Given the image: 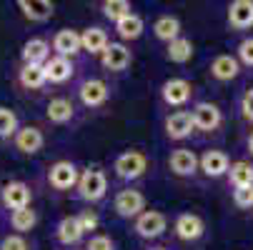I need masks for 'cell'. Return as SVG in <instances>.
Returning a JSON list of instances; mask_svg holds the SVG:
<instances>
[{
  "mask_svg": "<svg viewBox=\"0 0 253 250\" xmlns=\"http://www.w3.org/2000/svg\"><path fill=\"white\" fill-rule=\"evenodd\" d=\"M148 165L151 163H148V155L146 153L130 148V150H123V153L116 155L113 173H116L118 180H123V183H135L138 178H143V175L148 173Z\"/></svg>",
  "mask_w": 253,
  "mask_h": 250,
  "instance_id": "1",
  "label": "cell"
},
{
  "mask_svg": "<svg viewBox=\"0 0 253 250\" xmlns=\"http://www.w3.org/2000/svg\"><path fill=\"white\" fill-rule=\"evenodd\" d=\"M105 195H108V175L100 168L81 170L78 185H76V198L88 203V205H93V203H100Z\"/></svg>",
  "mask_w": 253,
  "mask_h": 250,
  "instance_id": "2",
  "label": "cell"
},
{
  "mask_svg": "<svg viewBox=\"0 0 253 250\" xmlns=\"http://www.w3.org/2000/svg\"><path fill=\"white\" fill-rule=\"evenodd\" d=\"M78 178H81V168L73 160H55L45 173V180H48L50 190H55V193L76 190Z\"/></svg>",
  "mask_w": 253,
  "mask_h": 250,
  "instance_id": "3",
  "label": "cell"
},
{
  "mask_svg": "<svg viewBox=\"0 0 253 250\" xmlns=\"http://www.w3.org/2000/svg\"><path fill=\"white\" fill-rule=\"evenodd\" d=\"M76 95H78L83 108L95 110V108H103V105L111 100V85L100 78H85V80L78 83Z\"/></svg>",
  "mask_w": 253,
  "mask_h": 250,
  "instance_id": "4",
  "label": "cell"
},
{
  "mask_svg": "<svg viewBox=\"0 0 253 250\" xmlns=\"http://www.w3.org/2000/svg\"><path fill=\"white\" fill-rule=\"evenodd\" d=\"M113 210L123 220H135L146 210V195L135 188H123L113 195Z\"/></svg>",
  "mask_w": 253,
  "mask_h": 250,
  "instance_id": "5",
  "label": "cell"
},
{
  "mask_svg": "<svg viewBox=\"0 0 253 250\" xmlns=\"http://www.w3.org/2000/svg\"><path fill=\"white\" fill-rule=\"evenodd\" d=\"M158 93H161V103L166 108H183L193 98V83L186 78H168Z\"/></svg>",
  "mask_w": 253,
  "mask_h": 250,
  "instance_id": "6",
  "label": "cell"
},
{
  "mask_svg": "<svg viewBox=\"0 0 253 250\" xmlns=\"http://www.w3.org/2000/svg\"><path fill=\"white\" fill-rule=\"evenodd\" d=\"M133 230L143 240H156V238H161L168 230V218H166V213H161V210H148L146 208L133 220Z\"/></svg>",
  "mask_w": 253,
  "mask_h": 250,
  "instance_id": "7",
  "label": "cell"
},
{
  "mask_svg": "<svg viewBox=\"0 0 253 250\" xmlns=\"http://www.w3.org/2000/svg\"><path fill=\"white\" fill-rule=\"evenodd\" d=\"M191 120H193V128L196 130H203V133H213L223 125V113L215 103H196L191 108Z\"/></svg>",
  "mask_w": 253,
  "mask_h": 250,
  "instance_id": "8",
  "label": "cell"
},
{
  "mask_svg": "<svg viewBox=\"0 0 253 250\" xmlns=\"http://www.w3.org/2000/svg\"><path fill=\"white\" fill-rule=\"evenodd\" d=\"M0 203L5 210H20V208H30L33 203V190L28 183L23 180H8L0 188Z\"/></svg>",
  "mask_w": 253,
  "mask_h": 250,
  "instance_id": "9",
  "label": "cell"
},
{
  "mask_svg": "<svg viewBox=\"0 0 253 250\" xmlns=\"http://www.w3.org/2000/svg\"><path fill=\"white\" fill-rule=\"evenodd\" d=\"M98 58H100V65L108 73H123V70H128L130 63H133V53L126 43H108L105 50Z\"/></svg>",
  "mask_w": 253,
  "mask_h": 250,
  "instance_id": "10",
  "label": "cell"
},
{
  "mask_svg": "<svg viewBox=\"0 0 253 250\" xmlns=\"http://www.w3.org/2000/svg\"><path fill=\"white\" fill-rule=\"evenodd\" d=\"M13 148L23 155H35V153H41L43 145H45V135L38 125H23L18 128V133L13 135Z\"/></svg>",
  "mask_w": 253,
  "mask_h": 250,
  "instance_id": "11",
  "label": "cell"
},
{
  "mask_svg": "<svg viewBox=\"0 0 253 250\" xmlns=\"http://www.w3.org/2000/svg\"><path fill=\"white\" fill-rule=\"evenodd\" d=\"M50 53L58 55V58H68V60H73L81 50V33L73 30V28H63L58 30L53 38H50Z\"/></svg>",
  "mask_w": 253,
  "mask_h": 250,
  "instance_id": "12",
  "label": "cell"
},
{
  "mask_svg": "<svg viewBox=\"0 0 253 250\" xmlns=\"http://www.w3.org/2000/svg\"><path fill=\"white\" fill-rule=\"evenodd\" d=\"M173 233L183 243H196V240L203 238L206 223H203L201 215H196V213H180V215L173 220Z\"/></svg>",
  "mask_w": 253,
  "mask_h": 250,
  "instance_id": "13",
  "label": "cell"
},
{
  "mask_svg": "<svg viewBox=\"0 0 253 250\" xmlns=\"http://www.w3.org/2000/svg\"><path fill=\"white\" fill-rule=\"evenodd\" d=\"M163 130H166V138L168 140H186L193 135V120H191V113L188 110H175L170 115H166L163 120Z\"/></svg>",
  "mask_w": 253,
  "mask_h": 250,
  "instance_id": "14",
  "label": "cell"
},
{
  "mask_svg": "<svg viewBox=\"0 0 253 250\" xmlns=\"http://www.w3.org/2000/svg\"><path fill=\"white\" fill-rule=\"evenodd\" d=\"M168 168L178 178H193L198 173V155L191 148H175L168 155Z\"/></svg>",
  "mask_w": 253,
  "mask_h": 250,
  "instance_id": "15",
  "label": "cell"
},
{
  "mask_svg": "<svg viewBox=\"0 0 253 250\" xmlns=\"http://www.w3.org/2000/svg\"><path fill=\"white\" fill-rule=\"evenodd\" d=\"M45 70V80L53 83V85H65L68 80H73L76 75V63L68 60V58H58V55H50L48 63L43 65Z\"/></svg>",
  "mask_w": 253,
  "mask_h": 250,
  "instance_id": "16",
  "label": "cell"
},
{
  "mask_svg": "<svg viewBox=\"0 0 253 250\" xmlns=\"http://www.w3.org/2000/svg\"><path fill=\"white\" fill-rule=\"evenodd\" d=\"M45 118L53 125H68L70 120L76 118V103L70 98H65V95L50 98L48 105H45Z\"/></svg>",
  "mask_w": 253,
  "mask_h": 250,
  "instance_id": "17",
  "label": "cell"
},
{
  "mask_svg": "<svg viewBox=\"0 0 253 250\" xmlns=\"http://www.w3.org/2000/svg\"><path fill=\"white\" fill-rule=\"evenodd\" d=\"M231 168V160L223 150H206L201 158H198V170L206 175V178H223Z\"/></svg>",
  "mask_w": 253,
  "mask_h": 250,
  "instance_id": "18",
  "label": "cell"
},
{
  "mask_svg": "<svg viewBox=\"0 0 253 250\" xmlns=\"http://www.w3.org/2000/svg\"><path fill=\"white\" fill-rule=\"evenodd\" d=\"M211 78L218 80V83H231L233 78H238L241 73V63L236 60V55H215L211 60Z\"/></svg>",
  "mask_w": 253,
  "mask_h": 250,
  "instance_id": "19",
  "label": "cell"
},
{
  "mask_svg": "<svg viewBox=\"0 0 253 250\" xmlns=\"http://www.w3.org/2000/svg\"><path fill=\"white\" fill-rule=\"evenodd\" d=\"M18 10L30 23H48L55 13V5L50 0H18Z\"/></svg>",
  "mask_w": 253,
  "mask_h": 250,
  "instance_id": "20",
  "label": "cell"
},
{
  "mask_svg": "<svg viewBox=\"0 0 253 250\" xmlns=\"http://www.w3.org/2000/svg\"><path fill=\"white\" fill-rule=\"evenodd\" d=\"M228 25L233 30L253 28V0H233L228 5Z\"/></svg>",
  "mask_w": 253,
  "mask_h": 250,
  "instance_id": "21",
  "label": "cell"
},
{
  "mask_svg": "<svg viewBox=\"0 0 253 250\" xmlns=\"http://www.w3.org/2000/svg\"><path fill=\"white\" fill-rule=\"evenodd\" d=\"M50 55H53L50 53V43L45 38H30V40H25V45L20 50V58L28 65H45Z\"/></svg>",
  "mask_w": 253,
  "mask_h": 250,
  "instance_id": "22",
  "label": "cell"
},
{
  "mask_svg": "<svg viewBox=\"0 0 253 250\" xmlns=\"http://www.w3.org/2000/svg\"><path fill=\"white\" fill-rule=\"evenodd\" d=\"M55 240L60 245H65V248H76L83 240V230H81L76 215H65V218L58 220V225H55Z\"/></svg>",
  "mask_w": 253,
  "mask_h": 250,
  "instance_id": "23",
  "label": "cell"
},
{
  "mask_svg": "<svg viewBox=\"0 0 253 250\" xmlns=\"http://www.w3.org/2000/svg\"><path fill=\"white\" fill-rule=\"evenodd\" d=\"M15 78H18V85H20L23 90H41V88L48 85L43 65H28V63H20Z\"/></svg>",
  "mask_w": 253,
  "mask_h": 250,
  "instance_id": "24",
  "label": "cell"
},
{
  "mask_svg": "<svg viewBox=\"0 0 253 250\" xmlns=\"http://www.w3.org/2000/svg\"><path fill=\"white\" fill-rule=\"evenodd\" d=\"M108 43H111V38H108V33L100 25H90L81 33V50H85L90 55H100Z\"/></svg>",
  "mask_w": 253,
  "mask_h": 250,
  "instance_id": "25",
  "label": "cell"
},
{
  "mask_svg": "<svg viewBox=\"0 0 253 250\" xmlns=\"http://www.w3.org/2000/svg\"><path fill=\"white\" fill-rule=\"evenodd\" d=\"M153 35H156L161 43H166V45L173 43L175 38H180V20L175 15H170V13L158 15L153 20Z\"/></svg>",
  "mask_w": 253,
  "mask_h": 250,
  "instance_id": "26",
  "label": "cell"
},
{
  "mask_svg": "<svg viewBox=\"0 0 253 250\" xmlns=\"http://www.w3.org/2000/svg\"><path fill=\"white\" fill-rule=\"evenodd\" d=\"M113 30L121 40H138L143 30H146V23H143V18L138 13H130V15L121 18L118 23H113Z\"/></svg>",
  "mask_w": 253,
  "mask_h": 250,
  "instance_id": "27",
  "label": "cell"
},
{
  "mask_svg": "<svg viewBox=\"0 0 253 250\" xmlns=\"http://www.w3.org/2000/svg\"><path fill=\"white\" fill-rule=\"evenodd\" d=\"M10 228L15 230V235H25L35 228V223H38V213L30 208H20V210H10Z\"/></svg>",
  "mask_w": 253,
  "mask_h": 250,
  "instance_id": "28",
  "label": "cell"
},
{
  "mask_svg": "<svg viewBox=\"0 0 253 250\" xmlns=\"http://www.w3.org/2000/svg\"><path fill=\"white\" fill-rule=\"evenodd\" d=\"M166 58L170 60V63H175V65H183V63H188L191 58H193V43L188 40V38H175L173 43H168L166 45Z\"/></svg>",
  "mask_w": 253,
  "mask_h": 250,
  "instance_id": "29",
  "label": "cell"
},
{
  "mask_svg": "<svg viewBox=\"0 0 253 250\" xmlns=\"http://www.w3.org/2000/svg\"><path fill=\"white\" fill-rule=\"evenodd\" d=\"M226 175H228V183L233 188H248V185H253V165L246 163V160L231 163V168H228Z\"/></svg>",
  "mask_w": 253,
  "mask_h": 250,
  "instance_id": "30",
  "label": "cell"
},
{
  "mask_svg": "<svg viewBox=\"0 0 253 250\" xmlns=\"http://www.w3.org/2000/svg\"><path fill=\"white\" fill-rule=\"evenodd\" d=\"M100 13L111 23H118L121 18L133 13V5L128 3V0H103V3H100Z\"/></svg>",
  "mask_w": 253,
  "mask_h": 250,
  "instance_id": "31",
  "label": "cell"
},
{
  "mask_svg": "<svg viewBox=\"0 0 253 250\" xmlns=\"http://www.w3.org/2000/svg\"><path fill=\"white\" fill-rule=\"evenodd\" d=\"M18 128H20L18 115L10 108H3V105H0V143H3V140H13Z\"/></svg>",
  "mask_w": 253,
  "mask_h": 250,
  "instance_id": "32",
  "label": "cell"
},
{
  "mask_svg": "<svg viewBox=\"0 0 253 250\" xmlns=\"http://www.w3.org/2000/svg\"><path fill=\"white\" fill-rule=\"evenodd\" d=\"M76 220H78V225H81L83 235H88V233H95V230H98V225H100L98 213H95V210H90V208L81 210L78 215H76Z\"/></svg>",
  "mask_w": 253,
  "mask_h": 250,
  "instance_id": "33",
  "label": "cell"
},
{
  "mask_svg": "<svg viewBox=\"0 0 253 250\" xmlns=\"http://www.w3.org/2000/svg\"><path fill=\"white\" fill-rule=\"evenodd\" d=\"M85 250H116V243L111 235H103V233H95L88 238L85 243Z\"/></svg>",
  "mask_w": 253,
  "mask_h": 250,
  "instance_id": "34",
  "label": "cell"
},
{
  "mask_svg": "<svg viewBox=\"0 0 253 250\" xmlns=\"http://www.w3.org/2000/svg\"><path fill=\"white\" fill-rule=\"evenodd\" d=\"M236 60L243 63V65H248V68H253V38H246V40L238 43V48H236Z\"/></svg>",
  "mask_w": 253,
  "mask_h": 250,
  "instance_id": "35",
  "label": "cell"
},
{
  "mask_svg": "<svg viewBox=\"0 0 253 250\" xmlns=\"http://www.w3.org/2000/svg\"><path fill=\"white\" fill-rule=\"evenodd\" d=\"M0 250H30V243L25 240V235H5L3 240H0Z\"/></svg>",
  "mask_w": 253,
  "mask_h": 250,
  "instance_id": "36",
  "label": "cell"
},
{
  "mask_svg": "<svg viewBox=\"0 0 253 250\" xmlns=\"http://www.w3.org/2000/svg\"><path fill=\"white\" fill-rule=\"evenodd\" d=\"M233 203H236L238 208H243V210H251V208H253V185H248V188H236V190H233Z\"/></svg>",
  "mask_w": 253,
  "mask_h": 250,
  "instance_id": "37",
  "label": "cell"
},
{
  "mask_svg": "<svg viewBox=\"0 0 253 250\" xmlns=\"http://www.w3.org/2000/svg\"><path fill=\"white\" fill-rule=\"evenodd\" d=\"M241 115H243L246 120H251V123H253V88H251V90H246V93H243V98H241Z\"/></svg>",
  "mask_w": 253,
  "mask_h": 250,
  "instance_id": "38",
  "label": "cell"
},
{
  "mask_svg": "<svg viewBox=\"0 0 253 250\" xmlns=\"http://www.w3.org/2000/svg\"><path fill=\"white\" fill-rule=\"evenodd\" d=\"M246 148H248V153L253 155V130L248 133V138H246Z\"/></svg>",
  "mask_w": 253,
  "mask_h": 250,
  "instance_id": "39",
  "label": "cell"
},
{
  "mask_svg": "<svg viewBox=\"0 0 253 250\" xmlns=\"http://www.w3.org/2000/svg\"><path fill=\"white\" fill-rule=\"evenodd\" d=\"M148 250H168V248H163V245H153V248H148Z\"/></svg>",
  "mask_w": 253,
  "mask_h": 250,
  "instance_id": "40",
  "label": "cell"
}]
</instances>
